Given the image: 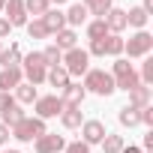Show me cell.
I'll list each match as a JSON object with an SVG mask.
<instances>
[{
    "mask_svg": "<svg viewBox=\"0 0 153 153\" xmlns=\"http://www.w3.org/2000/svg\"><path fill=\"white\" fill-rule=\"evenodd\" d=\"M0 153H21V150H0Z\"/></svg>",
    "mask_w": 153,
    "mask_h": 153,
    "instance_id": "obj_40",
    "label": "cell"
},
{
    "mask_svg": "<svg viewBox=\"0 0 153 153\" xmlns=\"http://www.w3.org/2000/svg\"><path fill=\"white\" fill-rule=\"evenodd\" d=\"M105 57H123V36H117V33H108L105 36Z\"/></svg>",
    "mask_w": 153,
    "mask_h": 153,
    "instance_id": "obj_24",
    "label": "cell"
},
{
    "mask_svg": "<svg viewBox=\"0 0 153 153\" xmlns=\"http://www.w3.org/2000/svg\"><path fill=\"white\" fill-rule=\"evenodd\" d=\"M45 72H48V66H45V60H42V51H30V54L21 57V75H24L27 84L39 87V84L45 81Z\"/></svg>",
    "mask_w": 153,
    "mask_h": 153,
    "instance_id": "obj_3",
    "label": "cell"
},
{
    "mask_svg": "<svg viewBox=\"0 0 153 153\" xmlns=\"http://www.w3.org/2000/svg\"><path fill=\"white\" fill-rule=\"evenodd\" d=\"M36 96H39L36 87L27 84V81H21V84L15 87V102H18V105H30V102H36Z\"/></svg>",
    "mask_w": 153,
    "mask_h": 153,
    "instance_id": "obj_23",
    "label": "cell"
},
{
    "mask_svg": "<svg viewBox=\"0 0 153 153\" xmlns=\"http://www.w3.org/2000/svg\"><path fill=\"white\" fill-rule=\"evenodd\" d=\"M21 81H24L21 69H0V93H12Z\"/></svg>",
    "mask_w": 153,
    "mask_h": 153,
    "instance_id": "obj_13",
    "label": "cell"
},
{
    "mask_svg": "<svg viewBox=\"0 0 153 153\" xmlns=\"http://www.w3.org/2000/svg\"><path fill=\"white\" fill-rule=\"evenodd\" d=\"M3 6H6V0H0V12H3Z\"/></svg>",
    "mask_w": 153,
    "mask_h": 153,
    "instance_id": "obj_41",
    "label": "cell"
},
{
    "mask_svg": "<svg viewBox=\"0 0 153 153\" xmlns=\"http://www.w3.org/2000/svg\"><path fill=\"white\" fill-rule=\"evenodd\" d=\"M9 138H12V135H9V126H6V123H0V147H3Z\"/></svg>",
    "mask_w": 153,
    "mask_h": 153,
    "instance_id": "obj_37",
    "label": "cell"
},
{
    "mask_svg": "<svg viewBox=\"0 0 153 153\" xmlns=\"http://www.w3.org/2000/svg\"><path fill=\"white\" fill-rule=\"evenodd\" d=\"M0 117H3L0 123H6V126H15V123H18V120H24L27 114H24V108H21V105H15L12 111H6V114H0Z\"/></svg>",
    "mask_w": 153,
    "mask_h": 153,
    "instance_id": "obj_32",
    "label": "cell"
},
{
    "mask_svg": "<svg viewBox=\"0 0 153 153\" xmlns=\"http://www.w3.org/2000/svg\"><path fill=\"white\" fill-rule=\"evenodd\" d=\"M153 51V36L147 33V30H135L129 39H123V54L129 57V60H141V57H147Z\"/></svg>",
    "mask_w": 153,
    "mask_h": 153,
    "instance_id": "obj_5",
    "label": "cell"
},
{
    "mask_svg": "<svg viewBox=\"0 0 153 153\" xmlns=\"http://www.w3.org/2000/svg\"><path fill=\"white\" fill-rule=\"evenodd\" d=\"M0 51H3V42H0Z\"/></svg>",
    "mask_w": 153,
    "mask_h": 153,
    "instance_id": "obj_42",
    "label": "cell"
},
{
    "mask_svg": "<svg viewBox=\"0 0 153 153\" xmlns=\"http://www.w3.org/2000/svg\"><path fill=\"white\" fill-rule=\"evenodd\" d=\"M48 129H45V120H39V117H24V120H18L15 126H9V135L15 138V141H36L39 135H45Z\"/></svg>",
    "mask_w": 153,
    "mask_h": 153,
    "instance_id": "obj_6",
    "label": "cell"
},
{
    "mask_svg": "<svg viewBox=\"0 0 153 153\" xmlns=\"http://www.w3.org/2000/svg\"><path fill=\"white\" fill-rule=\"evenodd\" d=\"M105 24H108V33H123L126 30V9H117V6H111L108 9V15H105Z\"/></svg>",
    "mask_w": 153,
    "mask_h": 153,
    "instance_id": "obj_14",
    "label": "cell"
},
{
    "mask_svg": "<svg viewBox=\"0 0 153 153\" xmlns=\"http://www.w3.org/2000/svg\"><path fill=\"white\" fill-rule=\"evenodd\" d=\"M141 150H144V153H153V129H147V135H144V144H141Z\"/></svg>",
    "mask_w": 153,
    "mask_h": 153,
    "instance_id": "obj_35",
    "label": "cell"
},
{
    "mask_svg": "<svg viewBox=\"0 0 153 153\" xmlns=\"http://www.w3.org/2000/svg\"><path fill=\"white\" fill-rule=\"evenodd\" d=\"M18 102H15V96L12 93H0V114H6V111H12Z\"/></svg>",
    "mask_w": 153,
    "mask_h": 153,
    "instance_id": "obj_33",
    "label": "cell"
},
{
    "mask_svg": "<svg viewBox=\"0 0 153 153\" xmlns=\"http://www.w3.org/2000/svg\"><path fill=\"white\" fill-rule=\"evenodd\" d=\"M63 15H66V27H72V30H75V27L87 24V15H90V12H87V9H84L81 3H72V6H69V9L63 12Z\"/></svg>",
    "mask_w": 153,
    "mask_h": 153,
    "instance_id": "obj_15",
    "label": "cell"
},
{
    "mask_svg": "<svg viewBox=\"0 0 153 153\" xmlns=\"http://www.w3.org/2000/svg\"><path fill=\"white\" fill-rule=\"evenodd\" d=\"M21 45L18 42H12L9 48H3V51H0V66H3V69H21Z\"/></svg>",
    "mask_w": 153,
    "mask_h": 153,
    "instance_id": "obj_12",
    "label": "cell"
},
{
    "mask_svg": "<svg viewBox=\"0 0 153 153\" xmlns=\"http://www.w3.org/2000/svg\"><path fill=\"white\" fill-rule=\"evenodd\" d=\"M9 33H12V27H9V21H6V18H0V42H3V39L9 36Z\"/></svg>",
    "mask_w": 153,
    "mask_h": 153,
    "instance_id": "obj_36",
    "label": "cell"
},
{
    "mask_svg": "<svg viewBox=\"0 0 153 153\" xmlns=\"http://www.w3.org/2000/svg\"><path fill=\"white\" fill-rule=\"evenodd\" d=\"M117 120H120V126H123V129H132V126H138V123H141V120H138V108H129V105H123V108H120Z\"/></svg>",
    "mask_w": 153,
    "mask_h": 153,
    "instance_id": "obj_27",
    "label": "cell"
},
{
    "mask_svg": "<svg viewBox=\"0 0 153 153\" xmlns=\"http://www.w3.org/2000/svg\"><path fill=\"white\" fill-rule=\"evenodd\" d=\"M45 81H48L51 87H57V90H63V87H66V84H69L72 78H69V72H66L63 66H51V69L45 72Z\"/></svg>",
    "mask_w": 153,
    "mask_h": 153,
    "instance_id": "obj_19",
    "label": "cell"
},
{
    "mask_svg": "<svg viewBox=\"0 0 153 153\" xmlns=\"http://www.w3.org/2000/svg\"><path fill=\"white\" fill-rule=\"evenodd\" d=\"M48 3H57V6H60V3H66V0H48Z\"/></svg>",
    "mask_w": 153,
    "mask_h": 153,
    "instance_id": "obj_39",
    "label": "cell"
},
{
    "mask_svg": "<svg viewBox=\"0 0 153 153\" xmlns=\"http://www.w3.org/2000/svg\"><path fill=\"white\" fill-rule=\"evenodd\" d=\"M63 153H90V147H87L84 141H69V144L63 147Z\"/></svg>",
    "mask_w": 153,
    "mask_h": 153,
    "instance_id": "obj_34",
    "label": "cell"
},
{
    "mask_svg": "<svg viewBox=\"0 0 153 153\" xmlns=\"http://www.w3.org/2000/svg\"><path fill=\"white\" fill-rule=\"evenodd\" d=\"M147 21H150V15H147L141 6H132V9H126V27H135V30H147Z\"/></svg>",
    "mask_w": 153,
    "mask_h": 153,
    "instance_id": "obj_18",
    "label": "cell"
},
{
    "mask_svg": "<svg viewBox=\"0 0 153 153\" xmlns=\"http://www.w3.org/2000/svg\"><path fill=\"white\" fill-rule=\"evenodd\" d=\"M150 105V87L138 84L135 90H129V108H147Z\"/></svg>",
    "mask_w": 153,
    "mask_h": 153,
    "instance_id": "obj_21",
    "label": "cell"
},
{
    "mask_svg": "<svg viewBox=\"0 0 153 153\" xmlns=\"http://www.w3.org/2000/svg\"><path fill=\"white\" fill-rule=\"evenodd\" d=\"M111 78H114V90H135L141 81H138V69L126 60V57H117L111 63Z\"/></svg>",
    "mask_w": 153,
    "mask_h": 153,
    "instance_id": "obj_1",
    "label": "cell"
},
{
    "mask_svg": "<svg viewBox=\"0 0 153 153\" xmlns=\"http://www.w3.org/2000/svg\"><path fill=\"white\" fill-rule=\"evenodd\" d=\"M63 147H66V138L57 135V132H45V135H39L33 141V150L36 153H60Z\"/></svg>",
    "mask_w": 153,
    "mask_h": 153,
    "instance_id": "obj_9",
    "label": "cell"
},
{
    "mask_svg": "<svg viewBox=\"0 0 153 153\" xmlns=\"http://www.w3.org/2000/svg\"><path fill=\"white\" fill-rule=\"evenodd\" d=\"M24 27H27V36H30V39H48V36H51V33L45 30L42 18H33V21H27Z\"/></svg>",
    "mask_w": 153,
    "mask_h": 153,
    "instance_id": "obj_30",
    "label": "cell"
},
{
    "mask_svg": "<svg viewBox=\"0 0 153 153\" xmlns=\"http://www.w3.org/2000/svg\"><path fill=\"white\" fill-rule=\"evenodd\" d=\"M48 9H51L48 0H24V12H27V15H33V18H42Z\"/></svg>",
    "mask_w": 153,
    "mask_h": 153,
    "instance_id": "obj_28",
    "label": "cell"
},
{
    "mask_svg": "<svg viewBox=\"0 0 153 153\" xmlns=\"http://www.w3.org/2000/svg\"><path fill=\"white\" fill-rule=\"evenodd\" d=\"M60 123H63L66 129H81V123H84V114H81V108H63V114H60Z\"/></svg>",
    "mask_w": 153,
    "mask_h": 153,
    "instance_id": "obj_22",
    "label": "cell"
},
{
    "mask_svg": "<svg viewBox=\"0 0 153 153\" xmlns=\"http://www.w3.org/2000/svg\"><path fill=\"white\" fill-rule=\"evenodd\" d=\"M81 87L87 93H96V96H111L114 93V78H111V72L105 69H87L84 72V78H81Z\"/></svg>",
    "mask_w": 153,
    "mask_h": 153,
    "instance_id": "obj_2",
    "label": "cell"
},
{
    "mask_svg": "<svg viewBox=\"0 0 153 153\" xmlns=\"http://www.w3.org/2000/svg\"><path fill=\"white\" fill-rule=\"evenodd\" d=\"M108 36V24H105V18H93V21H87V39L93 42V39H105Z\"/></svg>",
    "mask_w": 153,
    "mask_h": 153,
    "instance_id": "obj_26",
    "label": "cell"
},
{
    "mask_svg": "<svg viewBox=\"0 0 153 153\" xmlns=\"http://www.w3.org/2000/svg\"><path fill=\"white\" fill-rule=\"evenodd\" d=\"M63 99L57 96V93H48V96H36V102H33V111H36V117L39 120H48V117H60L63 114Z\"/></svg>",
    "mask_w": 153,
    "mask_h": 153,
    "instance_id": "obj_7",
    "label": "cell"
},
{
    "mask_svg": "<svg viewBox=\"0 0 153 153\" xmlns=\"http://www.w3.org/2000/svg\"><path fill=\"white\" fill-rule=\"evenodd\" d=\"M42 60H45V66H48V69H51V66H60V63H63V51L51 42V45L42 51Z\"/></svg>",
    "mask_w": 153,
    "mask_h": 153,
    "instance_id": "obj_31",
    "label": "cell"
},
{
    "mask_svg": "<svg viewBox=\"0 0 153 153\" xmlns=\"http://www.w3.org/2000/svg\"><path fill=\"white\" fill-rule=\"evenodd\" d=\"M54 45H57L60 51L78 48V33H75L72 27H63V30H57V33H54Z\"/></svg>",
    "mask_w": 153,
    "mask_h": 153,
    "instance_id": "obj_16",
    "label": "cell"
},
{
    "mask_svg": "<svg viewBox=\"0 0 153 153\" xmlns=\"http://www.w3.org/2000/svg\"><path fill=\"white\" fill-rule=\"evenodd\" d=\"M60 66L69 72V78H84V72L90 69L87 48H69V51H63V63Z\"/></svg>",
    "mask_w": 153,
    "mask_h": 153,
    "instance_id": "obj_4",
    "label": "cell"
},
{
    "mask_svg": "<svg viewBox=\"0 0 153 153\" xmlns=\"http://www.w3.org/2000/svg\"><path fill=\"white\" fill-rule=\"evenodd\" d=\"M60 99H63V105H66V108H81V102L87 99V90H84L81 84L69 81V84L60 90Z\"/></svg>",
    "mask_w": 153,
    "mask_h": 153,
    "instance_id": "obj_10",
    "label": "cell"
},
{
    "mask_svg": "<svg viewBox=\"0 0 153 153\" xmlns=\"http://www.w3.org/2000/svg\"><path fill=\"white\" fill-rule=\"evenodd\" d=\"M3 12H6V21H9V27H24V24H27V12H24V0H6Z\"/></svg>",
    "mask_w": 153,
    "mask_h": 153,
    "instance_id": "obj_11",
    "label": "cell"
},
{
    "mask_svg": "<svg viewBox=\"0 0 153 153\" xmlns=\"http://www.w3.org/2000/svg\"><path fill=\"white\" fill-rule=\"evenodd\" d=\"M120 153H144V150H141V147H132V144H126Z\"/></svg>",
    "mask_w": 153,
    "mask_h": 153,
    "instance_id": "obj_38",
    "label": "cell"
},
{
    "mask_svg": "<svg viewBox=\"0 0 153 153\" xmlns=\"http://www.w3.org/2000/svg\"><path fill=\"white\" fill-rule=\"evenodd\" d=\"M81 6H84L90 15H96V18H105V15H108V9L114 6V0H81Z\"/></svg>",
    "mask_w": 153,
    "mask_h": 153,
    "instance_id": "obj_20",
    "label": "cell"
},
{
    "mask_svg": "<svg viewBox=\"0 0 153 153\" xmlns=\"http://www.w3.org/2000/svg\"><path fill=\"white\" fill-rule=\"evenodd\" d=\"M105 135H108V129H105V123H102V120H84V123H81V141H84L87 147L99 144Z\"/></svg>",
    "mask_w": 153,
    "mask_h": 153,
    "instance_id": "obj_8",
    "label": "cell"
},
{
    "mask_svg": "<svg viewBox=\"0 0 153 153\" xmlns=\"http://www.w3.org/2000/svg\"><path fill=\"white\" fill-rule=\"evenodd\" d=\"M99 144H102V153H120V150L126 147V138H123V135H114V132H108V135H105Z\"/></svg>",
    "mask_w": 153,
    "mask_h": 153,
    "instance_id": "obj_25",
    "label": "cell"
},
{
    "mask_svg": "<svg viewBox=\"0 0 153 153\" xmlns=\"http://www.w3.org/2000/svg\"><path fill=\"white\" fill-rule=\"evenodd\" d=\"M42 24H45V30L54 36L57 30H63V27H66V15H63L60 9H48V12L42 15Z\"/></svg>",
    "mask_w": 153,
    "mask_h": 153,
    "instance_id": "obj_17",
    "label": "cell"
},
{
    "mask_svg": "<svg viewBox=\"0 0 153 153\" xmlns=\"http://www.w3.org/2000/svg\"><path fill=\"white\" fill-rule=\"evenodd\" d=\"M138 81L144 84V87H150L153 84V57L147 54V57H141V69H138Z\"/></svg>",
    "mask_w": 153,
    "mask_h": 153,
    "instance_id": "obj_29",
    "label": "cell"
}]
</instances>
